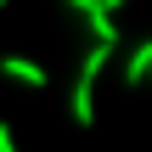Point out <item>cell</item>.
<instances>
[{"mask_svg":"<svg viewBox=\"0 0 152 152\" xmlns=\"http://www.w3.org/2000/svg\"><path fill=\"white\" fill-rule=\"evenodd\" d=\"M107 56H113V45H90L85 56H79V73H73V96H68V113H73V124L79 130H90L96 124V73L107 68Z\"/></svg>","mask_w":152,"mask_h":152,"instance_id":"1","label":"cell"},{"mask_svg":"<svg viewBox=\"0 0 152 152\" xmlns=\"http://www.w3.org/2000/svg\"><path fill=\"white\" fill-rule=\"evenodd\" d=\"M0 73H6V79H23L28 90H45V85H51V73H45L39 62H28V56H0Z\"/></svg>","mask_w":152,"mask_h":152,"instance_id":"2","label":"cell"},{"mask_svg":"<svg viewBox=\"0 0 152 152\" xmlns=\"http://www.w3.org/2000/svg\"><path fill=\"white\" fill-rule=\"evenodd\" d=\"M147 68H152V34L130 51V62H124V85H141V79H147Z\"/></svg>","mask_w":152,"mask_h":152,"instance_id":"3","label":"cell"},{"mask_svg":"<svg viewBox=\"0 0 152 152\" xmlns=\"http://www.w3.org/2000/svg\"><path fill=\"white\" fill-rule=\"evenodd\" d=\"M85 23H90V34H96L102 45L118 51V23H113V11H85Z\"/></svg>","mask_w":152,"mask_h":152,"instance_id":"4","label":"cell"},{"mask_svg":"<svg viewBox=\"0 0 152 152\" xmlns=\"http://www.w3.org/2000/svg\"><path fill=\"white\" fill-rule=\"evenodd\" d=\"M0 152H23V147H17V135H11V124H6V118H0Z\"/></svg>","mask_w":152,"mask_h":152,"instance_id":"5","label":"cell"},{"mask_svg":"<svg viewBox=\"0 0 152 152\" xmlns=\"http://www.w3.org/2000/svg\"><path fill=\"white\" fill-rule=\"evenodd\" d=\"M68 6H73L79 17H85V11H102V0H68Z\"/></svg>","mask_w":152,"mask_h":152,"instance_id":"6","label":"cell"},{"mask_svg":"<svg viewBox=\"0 0 152 152\" xmlns=\"http://www.w3.org/2000/svg\"><path fill=\"white\" fill-rule=\"evenodd\" d=\"M0 11H6V0H0Z\"/></svg>","mask_w":152,"mask_h":152,"instance_id":"7","label":"cell"},{"mask_svg":"<svg viewBox=\"0 0 152 152\" xmlns=\"http://www.w3.org/2000/svg\"><path fill=\"white\" fill-rule=\"evenodd\" d=\"M147 79H152V68H147Z\"/></svg>","mask_w":152,"mask_h":152,"instance_id":"8","label":"cell"}]
</instances>
